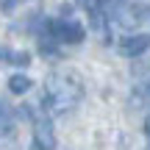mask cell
<instances>
[{"mask_svg":"<svg viewBox=\"0 0 150 150\" xmlns=\"http://www.w3.org/2000/svg\"><path fill=\"white\" fill-rule=\"evenodd\" d=\"M8 89L14 92V95H25V92L31 89V78H28V75H11L8 78Z\"/></svg>","mask_w":150,"mask_h":150,"instance_id":"obj_6","label":"cell"},{"mask_svg":"<svg viewBox=\"0 0 150 150\" xmlns=\"http://www.w3.org/2000/svg\"><path fill=\"white\" fill-rule=\"evenodd\" d=\"M81 3H83L86 8H95V6H97V0H81Z\"/></svg>","mask_w":150,"mask_h":150,"instance_id":"obj_9","label":"cell"},{"mask_svg":"<svg viewBox=\"0 0 150 150\" xmlns=\"http://www.w3.org/2000/svg\"><path fill=\"white\" fill-rule=\"evenodd\" d=\"M22 0H0V11H14Z\"/></svg>","mask_w":150,"mask_h":150,"instance_id":"obj_8","label":"cell"},{"mask_svg":"<svg viewBox=\"0 0 150 150\" xmlns=\"http://www.w3.org/2000/svg\"><path fill=\"white\" fill-rule=\"evenodd\" d=\"M47 33L61 45H81L83 36H86L83 25L75 22V20H50L47 22Z\"/></svg>","mask_w":150,"mask_h":150,"instance_id":"obj_2","label":"cell"},{"mask_svg":"<svg viewBox=\"0 0 150 150\" xmlns=\"http://www.w3.org/2000/svg\"><path fill=\"white\" fill-rule=\"evenodd\" d=\"M150 50V33H134V36H125L120 42V53L134 59V56H142Z\"/></svg>","mask_w":150,"mask_h":150,"instance_id":"obj_4","label":"cell"},{"mask_svg":"<svg viewBox=\"0 0 150 150\" xmlns=\"http://www.w3.org/2000/svg\"><path fill=\"white\" fill-rule=\"evenodd\" d=\"M145 134H147V145H150V117H147V122H145Z\"/></svg>","mask_w":150,"mask_h":150,"instance_id":"obj_10","label":"cell"},{"mask_svg":"<svg viewBox=\"0 0 150 150\" xmlns=\"http://www.w3.org/2000/svg\"><path fill=\"white\" fill-rule=\"evenodd\" d=\"M147 97H150V83H147Z\"/></svg>","mask_w":150,"mask_h":150,"instance_id":"obj_11","label":"cell"},{"mask_svg":"<svg viewBox=\"0 0 150 150\" xmlns=\"http://www.w3.org/2000/svg\"><path fill=\"white\" fill-rule=\"evenodd\" d=\"M0 59L14 61V64H28V61H31V56H28V53H11V50H0Z\"/></svg>","mask_w":150,"mask_h":150,"instance_id":"obj_7","label":"cell"},{"mask_svg":"<svg viewBox=\"0 0 150 150\" xmlns=\"http://www.w3.org/2000/svg\"><path fill=\"white\" fill-rule=\"evenodd\" d=\"M83 97V86H81L78 78L67 72H53L47 81H45V106H47L50 114H67L72 111L75 106Z\"/></svg>","mask_w":150,"mask_h":150,"instance_id":"obj_1","label":"cell"},{"mask_svg":"<svg viewBox=\"0 0 150 150\" xmlns=\"http://www.w3.org/2000/svg\"><path fill=\"white\" fill-rule=\"evenodd\" d=\"M11 125H14V111L6 100H0V134H8Z\"/></svg>","mask_w":150,"mask_h":150,"instance_id":"obj_5","label":"cell"},{"mask_svg":"<svg viewBox=\"0 0 150 150\" xmlns=\"http://www.w3.org/2000/svg\"><path fill=\"white\" fill-rule=\"evenodd\" d=\"M53 147H56L53 122L47 117H39L33 122V150H53Z\"/></svg>","mask_w":150,"mask_h":150,"instance_id":"obj_3","label":"cell"}]
</instances>
